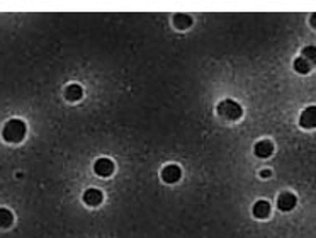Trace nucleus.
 <instances>
[{"instance_id": "ddd939ff", "label": "nucleus", "mask_w": 316, "mask_h": 238, "mask_svg": "<svg viewBox=\"0 0 316 238\" xmlns=\"http://www.w3.org/2000/svg\"><path fill=\"white\" fill-rule=\"evenodd\" d=\"M174 24H175V27H179V29H186V27H189L192 24V17H189V15H186V14H177L174 17Z\"/></svg>"}, {"instance_id": "f8f14e48", "label": "nucleus", "mask_w": 316, "mask_h": 238, "mask_svg": "<svg viewBox=\"0 0 316 238\" xmlns=\"http://www.w3.org/2000/svg\"><path fill=\"white\" fill-rule=\"evenodd\" d=\"M294 70L298 71V73H310V70H311V63L308 61V60H305L303 57H299V58H296L294 60Z\"/></svg>"}, {"instance_id": "0eeeda50", "label": "nucleus", "mask_w": 316, "mask_h": 238, "mask_svg": "<svg viewBox=\"0 0 316 238\" xmlns=\"http://www.w3.org/2000/svg\"><path fill=\"white\" fill-rule=\"evenodd\" d=\"M274 153V145L269 140H262L255 145V155L258 158H269L270 155Z\"/></svg>"}, {"instance_id": "39448f33", "label": "nucleus", "mask_w": 316, "mask_h": 238, "mask_svg": "<svg viewBox=\"0 0 316 238\" xmlns=\"http://www.w3.org/2000/svg\"><path fill=\"white\" fill-rule=\"evenodd\" d=\"M296 204H298V199H296V196L291 192H282L281 196L277 197V208L284 213L293 211Z\"/></svg>"}, {"instance_id": "9b49d317", "label": "nucleus", "mask_w": 316, "mask_h": 238, "mask_svg": "<svg viewBox=\"0 0 316 238\" xmlns=\"http://www.w3.org/2000/svg\"><path fill=\"white\" fill-rule=\"evenodd\" d=\"M14 223V214L9 209L0 208V228H9Z\"/></svg>"}, {"instance_id": "f03ea898", "label": "nucleus", "mask_w": 316, "mask_h": 238, "mask_svg": "<svg viewBox=\"0 0 316 238\" xmlns=\"http://www.w3.org/2000/svg\"><path fill=\"white\" fill-rule=\"evenodd\" d=\"M218 113L219 116L231 119V121H237L243 116V109L242 106L238 104L237 101H231V99H226V101H221L218 104Z\"/></svg>"}, {"instance_id": "6e6552de", "label": "nucleus", "mask_w": 316, "mask_h": 238, "mask_svg": "<svg viewBox=\"0 0 316 238\" xmlns=\"http://www.w3.org/2000/svg\"><path fill=\"white\" fill-rule=\"evenodd\" d=\"M104 196L99 189H87L85 194H83V202L87 206H99L102 202Z\"/></svg>"}, {"instance_id": "4468645a", "label": "nucleus", "mask_w": 316, "mask_h": 238, "mask_svg": "<svg viewBox=\"0 0 316 238\" xmlns=\"http://www.w3.org/2000/svg\"><path fill=\"white\" fill-rule=\"evenodd\" d=\"M303 58L308 60L311 65L316 63V46H306L305 50H303Z\"/></svg>"}, {"instance_id": "1a4fd4ad", "label": "nucleus", "mask_w": 316, "mask_h": 238, "mask_svg": "<svg viewBox=\"0 0 316 238\" xmlns=\"http://www.w3.org/2000/svg\"><path fill=\"white\" fill-rule=\"evenodd\" d=\"M82 95H83V89L78 85V83H71V85H68L66 90H65V97L70 102L80 101V99H82Z\"/></svg>"}, {"instance_id": "423d86ee", "label": "nucleus", "mask_w": 316, "mask_h": 238, "mask_svg": "<svg viewBox=\"0 0 316 238\" xmlns=\"http://www.w3.org/2000/svg\"><path fill=\"white\" fill-rule=\"evenodd\" d=\"M181 176H182V170L179 165H167L165 169L162 170V178L167 184H175V182L181 178Z\"/></svg>"}, {"instance_id": "dca6fc26", "label": "nucleus", "mask_w": 316, "mask_h": 238, "mask_svg": "<svg viewBox=\"0 0 316 238\" xmlns=\"http://www.w3.org/2000/svg\"><path fill=\"white\" fill-rule=\"evenodd\" d=\"M311 26H313L315 29H316V14L311 15Z\"/></svg>"}, {"instance_id": "f257e3e1", "label": "nucleus", "mask_w": 316, "mask_h": 238, "mask_svg": "<svg viewBox=\"0 0 316 238\" xmlns=\"http://www.w3.org/2000/svg\"><path fill=\"white\" fill-rule=\"evenodd\" d=\"M27 126L22 119H10L2 129V136L7 143H19L26 136Z\"/></svg>"}, {"instance_id": "7ed1b4c3", "label": "nucleus", "mask_w": 316, "mask_h": 238, "mask_svg": "<svg viewBox=\"0 0 316 238\" xmlns=\"http://www.w3.org/2000/svg\"><path fill=\"white\" fill-rule=\"evenodd\" d=\"M299 126L305 129L316 128V106H308L299 116Z\"/></svg>"}, {"instance_id": "2eb2a0df", "label": "nucleus", "mask_w": 316, "mask_h": 238, "mask_svg": "<svg viewBox=\"0 0 316 238\" xmlns=\"http://www.w3.org/2000/svg\"><path fill=\"white\" fill-rule=\"evenodd\" d=\"M260 176H262V177H270L272 172H270V170H262V172H260Z\"/></svg>"}, {"instance_id": "20e7f679", "label": "nucleus", "mask_w": 316, "mask_h": 238, "mask_svg": "<svg viewBox=\"0 0 316 238\" xmlns=\"http://www.w3.org/2000/svg\"><path fill=\"white\" fill-rule=\"evenodd\" d=\"M94 172L99 177H109L114 172V162L111 158H99L94 164Z\"/></svg>"}, {"instance_id": "9d476101", "label": "nucleus", "mask_w": 316, "mask_h": 238, "mask_svg": "<svg viewBox=\"0 0 316 238\" xmlns=\"http://www.w3.org/2000/svg\"><path fill=\"white\" fill-rule=\"evenodd\" d=\"M253 214L260 220H263V218H267L270 214V204L267 201L260 199L253 204Z\"/></svg>"}]
</instances>
